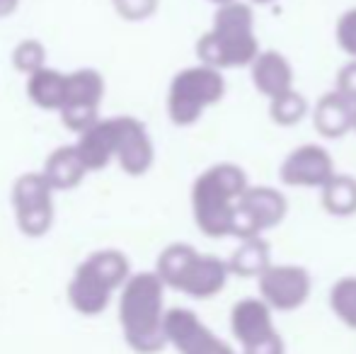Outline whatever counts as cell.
I'll return each mask as SVG.
<instances>
[{"mask_svg": "<svg viewBox=\"0 0 356 354\" xmlns=\"http://www.w3.org/2000/svg\"><path fill=\"white\" fill-rule=\"evenodd\" d=\"M80 158L88 166V170H102L109 166L114 153V119H102V122L92 124L88 131L80 134V141L75 143Z\"/></svg>", "mask_w": 356, "mask_h": 354, "instance_id": "17", "label": "cell"}, {"mask_svg": "<svg viewBox=\"0 0 356 354\" xmlns=\"http://www.w3.org/2000/svg\"><path fill=\"white\" fill-rule=\"evenodd\" d=\"M289 202L279 189L269 184H250L240 202V241L262 238L264 231L279 226L286 218Z\"/></svg>", "mask_w": 356, "mask_h": 354, "instance_id": "9", "label": "cell"}, {"mask_svg": "<svg viewBox=\"0 0 356 354\" xmlns=\"http://www.w3.org/2000/svg\"><path fill=\"white\" fill-rule=\"evenodd\" d=\"M114 8L124 19H145L155 13L158 0H114Z\"/></svg>", "mask_w": 356, "mask_h": 354, "instance_id": "26", "label": "cell"}, {"mask_svg": "<svg viewBox=\"0 0 356 354\" xmlns=\"http://www.w3.org/2000/svg\"><path fill=\"white\" fill-rule=\"evenodd\" d=\"M272 308L262 298H243L230 308V332L243 354H284V340L274 328Z\"/></svg>", "mask_w": 356, "mask_h": 354, "instance_id": "7", "label": "cell"}, {"mask_svg": "<svg viewBox=\"0 0 356 354\" xmlns=\"http://www.w3.org/2000/svg\"><path fill=\"white\" fill-rule=\"evenodd\" d=\"M250 78L257 92H262L267 99L293 90V66L282 51H274V49L259 51V56L250 66Z\"/></svg>", "mask_w": 356, "mask_h": 354, "instance_id": "15", "label": "cell"}, {"mask_svg": "<svg viewBox=\"0 0 356 354\" xmlns=\"http://www.w3.org/2000/svg\"><path fill=\"white\" fill-rule=\"evenodd\" d=\"M209 3H213V5H218V8H220V5H228V3H235V0H209Z\"/></svg>", "mask_w": 356, "mask_h": 354, "instance_id": "30", "label": "cell"}, {"mask_svg": "<svg viewBox=\"0 0 356 354\" xmlns=\"http://www.w3.org/2000/svg\"><path fill=\"white\" fill-rule=\"evenodd\" d=\"M356 107L337 90H330L315 102L313 127L323 138H342L354 131Z\"/></svg>", "mask_w": 356, "mask_h": 354, "instance_id": "16", "label": "cell"}, {"mask_svg": "<svg viewBox=\"0 0 356 354\" xmlns=\"http://www.w3.org/2000/svg\"><path fill=\"white\" fill-rule=\"evenodd\" d=\"M155 274L163 279L165 287L204 301L223 291L230 277V267L228 260L204 255L187 243H172L160 252Z\"/></svg>", "mask_w": 356, "mask_h": 354, "instance_id": "4", "label": "cell"}, {"mask_svg": "<svg viewBox=\"0 0 356 354\" xmlns=\"http://www.w3.org/2000/svg\"><path fill=\"white\" fill-rule=\"evenodd\" d=\"M225 95L223 71L207 63L182 68L168 90V117L177 127H192L209 107L218 104Z\"/></svg>", "mask_w": 356, "mask_h": 354, "instance_id": "6", "label": "cell"}, {"mask_svg": "<svg viewBox=\"0 0 356 354\" xmlns=\"http://www.w3.org/2000/svg\"><path fill=\"white\" fill-rule=\"evenodd\" d=\"M230 274H238L243 279H259L269 267H272V260H269V246L262 241V238H250V241H243V246L230 255L228 260Z\"/></svg>", "mask_w": 356, "mask_h": 354, "instance_id": "20", "label": "cell"}, {"mask_svg": "<svg viewBox=\"0 0 356 354\" xmlns=\"http://www.w3.org/2000/svg\"><path fill=\"white\" fill-rule=\"evenodd\" d=\"M165 284L155 272L131 274L122 287L119 323L124 340L138 354H158L165 350Z\"/></svg>", "mask_w": 356, "mask_h": 354, "instance_id": "2", "label": "cell"}, {"mask_svg": "<svg viewBox=\"0 0 356 354\" xmlns=\"http://www.w3.org/2000/svg\"><path fill=\"white\" fill-rule=\"evenodd\" d=\"M337 170L330 151L318 143H303L293 148L284 158L279 168V179L286 187H303V189H323Z\"/></svg>", "mask_w": 356, "mask_h": 354, "instance_id": "13", "label": "cell"}, {"mask_svg": "<svg viewBox=\"0 0 356 354\" xmlns=\"http://www.w3.org/2000/svg\"><path fill=\"white\" fill-rule=\"evenodd\" d=\"M15 8H17V0H0V17L10 15Z\"/></svg>", "mask_w": 356, "mask_h": 354, "instance_id": "28", "label": "cell"}, {"mask_svg": "<svg viewBox=\"0 0 356 354\" xmlns=\"http://www.w3.org/2000/svg\"><path fill=\"white\" fill-rule=\"evenodd\" d=\"M104 95V81L97 71L83 68V71L68 73V95L66 104L61 107V119L71 131H88L97 124V107Z\"/></svg>", "mask_w": 356, "mask_h": 354, "instance_id": "12", "label": "cell"}, {"mask_svg": "<svg viewBox=\"0 0 356 354\" xmlns=\"http://www.w3.org/2000/svg\"><path fill=\"white\" fill-rule=\"evenodd\" d=\"M337 92H342L344 97L356 107V58H352L349 63H344L337 73V86H334Z\"/></svg>", "mask_w": 356, "mask_h": 354, "instance_id": "27", "label": "cell"}, {"mask_svg": "<svg viewBox=\"0 0 356 354\" xmlns=\"http://www.w3.org/2000/svg\"><path fill=\"white\" fill-rule=\"evenodd\" d=\"M320 202L330 216H354L356 214V179L349 175H334L320 189Z\"/></svg>", "mask_w": 356, "mask_h": 354, "instance_id": "21", "label": "cell"}, {"mask_svg": "<svg viewBox=\"0 0 356 354\" xmlns=\"http://www.w3.org/2000/svg\"><path fill=\"white\" fill-rule=\"evenodd\" d=\"M85 172H88V166L83 163L75 146H61L47 158V166H44V177L54 189L75 187L85 177Z\"/></svg>", "mask_w": 356, "mask_h": 354, "instance_id": "19", "label": "cell"}, {"mask_svg": "<svg viewBox=\"0 0 356 354\" xmlns=\"http://www.w3.org/2000/svg\"><path fill=\"white\" fill-rule=\"evenodd\" d=\"M54 187L44 172H27L15 182L13 204L24 236L39 238L54 223Z\"/></svg>", "mask_w": 356, "mask_h": 354, "instance_id": "8", "label": "cell"}, {"mask_svg": "<svg viewBox=\"0 0 356 354\" xmlns=\"http://www.w3.org/2000/svg\"><path fill=\"white\" fill-rule=\"evenodd\" d=\"M250 5H272V3H277V0H248Z\"/></svg>", "mask_w": 356, "mask_h": 354, "instance_id": "29", "label": "cell"}, {"mask_svg": "<svg viewBox=\"0 0 356 354\" xmlns=\"http://www.w3.org/2000/svg\"><path fill=\"white\" fill-rule=\"evenodd\" d=\"M248 175L235 163H216L192 184V214L209 238H238L240 202L248 192Z\"/></svg>", "mask_w": 356, "mask_h": 354, "instance_id": "1", "label": "cell"}, {"mask_svg": "<svg viewBox=\"0 0 356 354\" xmlns=\"http://www.w3.org/2000/svg\"><path fill=\"white\" fill-rule=\"evenodd\" d=\"M305 114H308V99L296 88L269 99V119L277 127H296V124L303 122Z\"/></svg>", "mask_w": 356, "mask_h": 354, "instance_id": "22", "label": "cell"}, {"mask_svg": "<svg viewBox=\"0 0 356 354\" xmlns=\"http://www.w3.org/2000/svg\"><path fill=\"white\" fill-rule=\"evenodd\" d=\"M334 42L347 56L356 58V8H349L339 15L334 24Z\"/></svg>", "mask_w": 356, "mask_h": 354, "instance_id": "24", "label": "cell"}, {"mask_svg": "<svg viewBox=\"0 0 356 354\" xmlns=\"http://www.w3.org/2000/svg\"><path fill=\"white\" fill-rule=\"evenodd\" d=\"M27 95L37 107L42 109H58L66 104L68 95V73L42 68L27 78Z\"/></svg>", "mask_w": 356, "mask_h": 354, "instance_id": "18", "label": "cell"}, {"mask_svg": "<svg viewBox=\"0 0 356 354\" xmlns=\"http://www.w3.org/2000/svg\"><path fill=\"white\" fill-rule=\"evenodd\" d=\"M114 153L124 172L138 177L153 166V143L145 127L134 117L114 119Z\"/></svg>", "mask_w": 356, "mask_h": 354, "instance_id": "14", "label": "cell"}, {"mask_svg": "<svg viewBox=\"0 0 356 354\" xmlns=\"http://www.w3.org/2000/svg\"><path fill=\"white\" fill-rule=\"evenodd\" d=\"M131 279V267L124 252L99 250L75 269L68 284V303L83 316H99L109 298Z\"/></svg>", "mask_w": 356, "mask_h": 354, "instance_id": "5", "label": "cell"}, {"mask_svg": "<svg viewBox=\"0 0 356 354\" xmlns=\"http://www.w3.org/2000/svg\"><path fill=\"white\" fill-rule=\"evenodd\" d=\"M330 308L347 328L356 330V277H342L330 289Z\"/></svg>", "mask_w": 356, "mask_h": 354, "instance_id": "23", "label": "cell"}, {"mask_svg": "<svg viewBox=\"0 0 356 354\" xmlns=\"http://www.w3.org/2000/svg\"><path fill=\"white\" fill-rule=\"evenodd\" d=\"M259 51L262 49H259V39L254 32L252 5L243 0L220 5L213 15L211 29L197 42V54L202 63L218 68V71L250 68Z\"/></svg>", "mask_w": 356, "mask_h": 354, "instance_id": "3", "label": "cell"}, {"mask_svg": "<svg viewBox=\"0 0 356 354\" xmlns=\"http://www.w3.org/2000/svg\"><path fill=\"white\" fill-rule=\"evenodd\" d=\"M354 134H356V119H354Z\"/></svg>", "mask_w": 356, "mask_h": 354, "instance_id": "31", "label": "cell"}, {"mask_svg": "<svg viewBox=\"0 0 356 354\" xmlns=\"http://www.w3.org/2000/svg\"><path fill=\"white\" fill-rule=\"evenodd\" d=\"M259 284V298L267 303L272 311H296L300 308L310 296L313 279L308 269L298 265H272L262 277Z\"/></svg>", "mask_w": 356, "mask_h": 354, "instance_id": "10", "label": "cell"}, {"mask_svg": "<svg viewBox=\"0 0 356 354\" xmlns=\"http://www.w3.org/2000/svg\"><path fill=\"white\" fill-rule=\"evenodd\" d=\"M165 337L179 354H238L189 308H170L165 316Z\"/></svg>", "mask_w": 356, "mask_h": 354, "instance_id": "11", "label": "cell"}, {"mask_svg": "<svg viewBox=\"0 0 356 354\" xmlns=\"http://www.w3.org/2000/svg\"><path fill=\"white\" fill-rule=\"evenodd\" d=\"M15 66L24 71L27 76L44 68V49L37 42H22L15 49Z\"/></svg>", "mask_w": 356, "mask_h": 354, "instance_id": "25", "label": "cell"}]
</instances>
